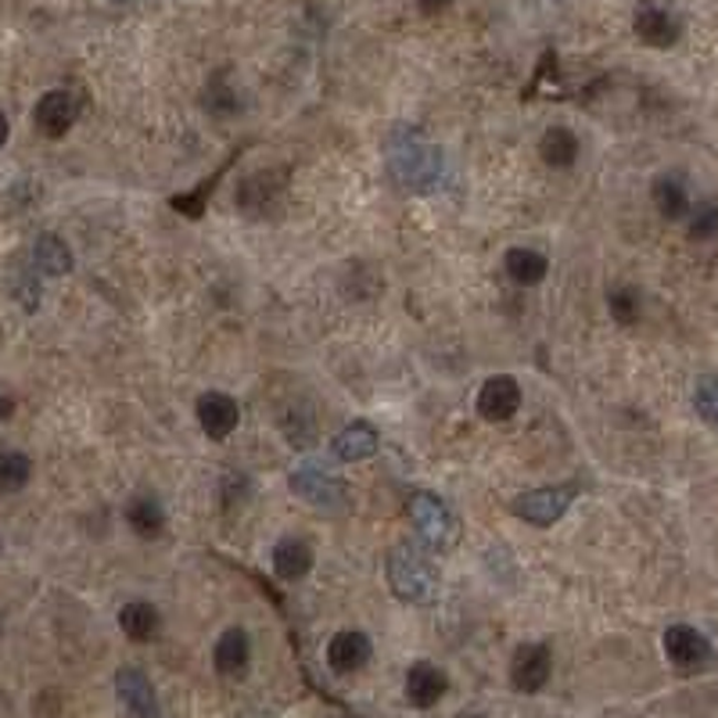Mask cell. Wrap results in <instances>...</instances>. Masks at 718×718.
<instances>
[{"label":"cell","instance_id":"cell-1","mask_svg":"<svg viewBox=\"0 0 718 718\" xmlns=\"http://www.w3.org/2000/svg\"><path fill=\"white\" fill-rule=\"evenodd\" d=\"M384 158H388L392 177L406 187V191L427 194V191H439V187H442L445 158L416 126H406V123L395 126L392 134H388Z\"/></svg>","mask_w":718,"mask_h":718},{"label":"cell","instance_id":"cell-2","mask_svg":"<svg viewBox=\"0 0 718 718\" xmlns=\"http://www.w3.org/2000/svg\"><path fill=\"white\" fill-rule=\"evenodd\" d=\"M388 585L402 603H431L439 596V571L427 553L410 542H399L388 553Z\"/></svg>","mask_w":718,"mask_h":718},{"label":"cell","instance_id":"cell-10","mask_svg":"<svg viewBox=\"0 0 718 718\" xmlns=\"http://www.w3.org/2000/svg\"><path fill=\"white\" fill-rule=\"evenodd\" d=\"M521 410V384H517L510 373H496V378H488L478 392V413L485 421H510V416Z\"/></svg>","mask_w":718,"mask_h":718},{"label":"cell","instance_id":"cell-14","mask_svg":"<svg viewBox=\"0 0 718 718\" xmlns=\"http://www.w3.org/2000/svg\"><path fill=\"white\" fill-rule=\"evenodd\" d=\"M212 665L223 679H241L252 665V640L244 629H226L220 640H215L212 651Z\"/></svg>","mask_w":718,"mask_h":718},{"label":"cell","instance_id":"cell-28","mask_svg":"<svg viewBox=\"0 0 718 718\" xmlns=\"http://www.w3.org/2000/svg\"><path fill=\"white\" fill-rule=\"evenodd\" d=\"M715 234H718V205H715V201H708V205L694 209V215H689V237L711 241Z\"/></svg>","mask_w":718,"mask_h":718},{"label":"cell","instance_id":"cell-33","mask_svg":"<svg viewBox=\"0 0 718 718\" xmlns=\"http://www.w3.org/2000/svg\"><path fill=\"white\" fill-rule=\"evenodd\" d=\"M0 632H4V617H0Z\"/></svg>","mask_w":718,"mask_h":718},{"label":"cell","instance_id":"cell-25","mask_svg":"<svg viewBox=\"0 0 718 718\" xmlns=\"http://www.w3.org/2000/svg\"><path fill=\"white\" fill-rule=\"evenodd\" d=\"M29 474H33V460H29L25 453H14V450L0 453V496L25 488Z\"/></svg>","mask_w":718,"mask_h":718},{"label":"cell","instance_id":"cell-30","mask_svg":"<svg viewBox=\"0 0 718 718\" xmlns=\"http://www.w3.org/2000/svg\"><path fill=\"white\" fill-rule=\"evenodd\" d=\"M416 4H421V11H424V14H439V11L450 8L453 0H416Z\"/></svg>","mask_w":718,"mask_h":718},{"label":"cell","instance_id":"cell-18","mask_svg":"<svg viewBox=\"0 0 718 718\" xmlns=\"http://www.w3.org/2000/svg\"><path fill=\"white\" fill-rule=\"evenodd\" d=\"M284 177H287V169H263V172H249L241 183H237V205L241 209H266L273 194L284 187Z\"/></svg>","mask_w":718,"mask_h":718},{"label":"cell","instance_id":"cell-12","mask_svg":"<svg viewBox=\"0 0 718 718\" xmlns=\"http://www.w3.org/2000/svg\"><path fill=\"white\" fill-rule=\"evenodd\" d=\"M198 424L201 431L212 439V442H223L234 435V427L241 421V410H237V402L223 395V392H205L198 399Z\"/></svg>","mask_w":718,"mask_h":718},{"label":"cell","instance_id":"cell-16","mask_svg":"<svg viewBox=\"0 0 718 718\" xmlns=\"http://www.w3.org/2000/svg\"><path fill=\"white\" fill-rule=\"evenodd\" d=\"M378 445H381L378 427L367 424V421H352L338 431L335 456L345 460V464H359V460H370L373 453H378Z\"/></svg>","mask_w":718,"mask_h":718},{"label":"cell","instance_id":"cell-3","mask_svg":"<svg viewBox=\"0 0 718 718\" xmlns=\"http://www.w3.org/2000/svg\"><path fill=\"white\" fill-rule=\"evenodd\" d=\"M410 517L416 525V536H421V542L427 546L431 553H445L450 546H456V539H460L456 514L445 507L439 496L416 493L410 499Z\"/></svg>","mask_w":718,"mask_h":718},{"label":"cell","instance_id":"cell-15","mask_svg":"<svg viewBox=\"0 0 718 718\" xmlns=\"http://www.w3.org/2000/svg\"><path fill=\"white\" fill-rule=\"evenodd\" d=\"M370 661V640L359 629H345L327 643V665L338 675H352Z\"/></svg>","mask_w":718,"mask_h":718},{"label":"cell","instance_id":"cell-27","mask_svg":"<svg viewBox=\"0 0 718 718\" xmlns=\"http://www.w3.org/2000/svg\"><path fill=\"white\" fill-rule=\"evenodd\" d=\"M694 406L708 424H718V373H704L694 388Z\"/></svg>","mask_w":718,"mask_h":718},{"label":"cell","instance_id":"cell-31","mask_svg":"<svg viewBox=\"0 0 718 718\" xmlns=\"http://www.w3.org/2000/svg\"><path fill=\"white\" fill-rule=\"evenodd\" d=\"M11 413H14V395L0 388V421H8Z\"/></svg>","mask_w":718,"mask_h":718},{"label":"cell","instance_id":"cell-8","mask_svg":"<svg viewBox=\"0 0 718 718\" xmlns=\"http://www.w3.org/2000/svg\"><path fill=\"white\" fill-rule=\"evenodd\" d=\"M76 115H80V101L72 91H47L40 101H36V108H33V123L36 129L47 140H57V137H65L72 123H76Z\"/></svg>","mask_w":718,"mask_h":718},{"label":"cell","instance_id":"cell-4","mask_svg":"<svg viewBox=\"0 0 718 718\" xmlns=\"http://www.w3.org/2000/svg\"><path fill=\"white\" fill-rule=\"evenodd\" d=\"M574 493H579V485L574 482L531 488V493H521L510 503V514L521 517V521H528V525H536V528H550L568 514V507L574 503Z\"/></svg>","mask_w":718,"mask_h":718},{"label":"cell","instance_id":"cell-21","mask_svg":"<svg viewBox=\"0 0 718 718\" xmlns=\"http://www.w3.org/2000/svg\"><path fill=\"white\" fill-rule=\"evenodd\" d=\"M503 266H507L510 281L521 284V287H536L546 281V273H550V258L536 249H510L507 258H503Z\"/></svg>","mask_w":718,"mask_h":718},{"label":"cell","instance_id":"cell-5","mask_svg":"<svg viewBox=\"0 0 718 718\" xmlns=\"http://www.w3.org/2000/svg\"><path fill=\"white\" fill-rule=\"evenodd\" d=\"M292 493L298 499H306L309 507L327 510V514H338V510H345V503H349V496H345V482L335 478V474L320 471L316 464H302L292 471Z\"/></svg>","mask_w":718,"mask_h":718},{"label":"cell","instance_id":"cell-32","mask_svg":"<svg viewBox=\"0 0 718 718\" xmlns=\"http://www.w3.org/2000/svg\"><path fill=\"white\" fill-rule=\"evenodd\" d=\"M8 137H11V126H8V115L0 112V148L8 144Z\"/></svg>","mask_w":718,"mask_h":718},{"label":"cell","instance_id":"cell-9","mask_svg":"<svg viewBox=\"0 0 718 718\" xmlns=\"http://www.w3.org/2000/svg\"><path fill=\"white\" fill-rule=\"evenodd\" d=\"M665 654L675 668L697 672L711 661V643L694 625H672V629H665Z\"/></svg>","mask_w":718,"mask_h":718},{"label":"cell","instance_id":"cell-35","mask_svg":"<svg viewBox=\"0 0 718 718\" xmlns=\"http://www.w3.org/2000/svg\"><path fill=\"white\" fill-rule=\"evenodd\" d=\"M471 718H482V715H471Z\"/></svg>","mask_w":718,"mask_h":718},{"label":"cell","instance_id":"cell-20","mask_svg":"<svg viewBox=\"0 0 718 718\" xmlns=\"http://www.w3.org/2000/svg\"><path fill=\"white\" fill-rule=\"evenodd\" d=\"M119 629L134 643H148V640L158 636V629H162V614H158L155 603L134 600V603H126V608L119 611Z\"/></svg>","mask_w":718,"mask_h":718},{"label":"cell","instance_id":"cell-29","mask_svg":"<svg viewBox=\"0 0 718 718\" xmlns=\"http://www.w3.org/2000/svg\"><path fill=\"white\" fill-rule=\"evenodd\" d=\"M11 287H14V298L22 302V309H36V306H40V281H36V266L29 270V273H19Z\"/></svg>","mask_w":718,"mask_h":718},{"label":"cell","instance_id":"cell-13","mask_svg":"<svg viewBox=\"0 0 718 718\" xmlns=\"http://www.w3.org/2000/svg\"><path fill=\"white\" fill-rule=\"evenodd\" d=\"M115 694H119L123 708L134 718H158L155 686L140 668H119V672H115Z\"/></svg>","mask_w":718,"mask_h":718},{"label":"cell","instance_id":"cell-6","mask_svg":"<svg viewBox=\"0 0 718 718\" xmlns=\"http://www.w3.org/2000/svg\"><path fill=\"white\" fill-rule=\"evenodd\" d=\"M553 654L546 643H521L510 657V686L517 694H539L550 683Z\"/></svg>","mask_w":718,"mask_h":718},{"label":"cell","instance_id":"cell-19","mask_svg":"<svg viewBox=\"0 0 718 718\" xmlns=\"http://www.w3.org/2000/svg\"><path fill=\"white\" fill-rule=\"evenodd\" d=\"M579 151H582V144L568 126H550L539 137V158L550 169H571L579 162Z\"/></svg>","mask_w":718,"mask_h":718},{"label":"cell","instance_id":"cell-24","mask_svg":"<svg viewBox=\"0 0 718 718\" xmlns=\"http://www.w3.org/2000/svg\"><path fill=\"white\" fill-rule=\"evenodd\" d=\"M651 198H654V209L665 215V220H683V215L689 212V194H686V187H683L679 177H672V172H665V177L654 180Z\"/></svg>","mask_w":718,"mask_h":718},{"label":"cell","instance_id":"cell-11","mask_svg":"<svg viewBox=\"0 0 718 718\" xmlns=\"http://www.w3.org/2000/svg\"><path fill=\"white\" fill-rule=\"evenodd\" d=\"M406 700H410V708L416 711H427V708H435V704L445 697V689H450V679H445V672L439 665H431V661H416V665H410L406 672Z\"/></svg>","mask_w":718,"mask_h":718},{"label":"cell","instance_id":"cell-34","mask_svg":"<svg viewBox=\"0 0 718 718\" xmlns=\"http://www.w3.org/2000/svg\"><path fill=\"white\" fill-rule=\"evenodd\" d=\"M115 4H126V0H115Z\"/></svg>","mask_w":718,"mask_h":718},{"label":"cell","instance_id":"cell-36","mask_svg":"<svg viewBox=\"0 0 718 718\" xmlns=\"http://www.w3.org/2000/svg\"><path fill=\"white\" fill-rule=\"evenodd\" d=\"M0 553H4V546H0Z\"/></svg>","mask_w":718,"mask_h":718},{"label":"cell","instance_id":"cell-23","mask_svg":"<svg viewBox=\"0 0 718 718\" xmlns=\"http://www.w3.org/2000/svg\"><path fill=\"white\" fill-rule=\"evenodd\" d=\"M33 266L47 277H62L72 270V249L57 234H40L33 244Z\"/></svg>","mask_w":718,"mask_h":718},{"label":"cell","instance_id":"cell-22","mask_svg":"<svg viewBox=\"0 0 718 718\" xmlns=\"http://www.w3.org/2000/svg\"><path fill=\"white\" fill-rule=\"evenodd\" d=\"M126 525L134 528V536H140V539L162 536V528H166L162 503H158L155 496H134V499H129V507H126Z\"/></svg>","mask_w":718,"mask_h":718},{"label":"cell","instance_id":"cell-7","mask_svg":"<svg viewBox=\"0 0 718 718\" xmlns=\"http://www.w3.org/2000/svg\"><path fill=\"white\" fill-rule=\"evenodd\" d=\"M632 33L640 36V43L646 47H675L683 36V22L675 19V14L665 8V4H654V0H643L632 14Z\"/></svg>","mask_w":718,"mask_h":718},{"label":"cell","instance_id":"cell-17","mask_svg":"<svg viewBox=\"0 0 718 718\" xmlns=\"http://www.w3.org/2000/svg\"><path fill=\"white\" fill-rule=\"evenodd\" d=\"M273 571H277V579L284 582H298L306 579L313 571V546L306 539H295L287 536L273 546Z\"/></svg>","mask_w":718,"mask_h":718},{"label":"cell","instance_id":"cell-26","mask_svg":"<svg viewBox=\"0 0 718 718\" xmlns=\"http://www.w3.org/2000/svg\"><path fill=\"white\" fill-rule=\"evenodd\" d=\"M608 309L614 316V324L632 327V324L640 320V313H643L640 292H636V287H614V292L608 295Z\"/></svg>","mask_w":718,"mask_h":718}]
</instances>
